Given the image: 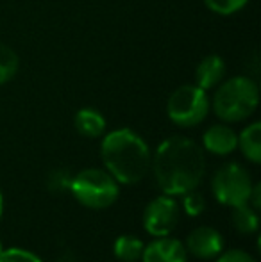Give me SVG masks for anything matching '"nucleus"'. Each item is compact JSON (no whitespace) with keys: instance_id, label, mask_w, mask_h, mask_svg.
Here are the masks:
<instances>
[{"instance_id":"f257e3e1","label":"nucleus","mask_w":261,"mask_h":262,"mask_svg":"<svg viewBox=\"0 0 261 262\" xmlns=\"http://www.w3.org/2000/svg\"><path fill=\"white\" fill-rule=\"evenodd\" d=\"M152 169L157 186L165 194H186L195 189L204 177V152L193 139L172 136L157 146Z\"/></svg>"},{"instance_id":"f03ea898","label":"nucleus","mask_w":261,"mask_h":262,"mask_svg":"<svg viewBox=\"0 0 261 262\" xmlns=\"http://www.w3.org/2000/svg\"><path fill=\"white\" fill-rule=\"evenodd\" d=\"M101 156L108 173L118 184L139 182L150 168L149 145L131 128H118L106 134Z\"/></svg>"},{"instance_id":"7ed1b4c3","label":"nucleus","mask_w":261,"mask_h":262,"mask_svg":"<svg viewBox=\"0 0 261 262\" xmlns=\"http://www.w3.org/2000/svg\"><path fill=\"white\" fill-rule=\"evenodd\" d=\"M258 86L249 77H233L226 80L213 97L209 105L222 121L234 123L249 118L258 107Z\"/></svg>"},{"instance_id":"20e7f679","label":"nucleus","mask_w":261,"mask_h":262,"mask_svg":"<svg viewBox=\"0 0 261 262\" xmlns=\"http://www.w3.org/2000/svg\"><path fill=\"white\" fill-rule=\"evenodd\" d=\"M70 189L75 200L88 209H108L120 194L118 182L108 171L90 168L79 171L70 180Z\"/></svg>"},{"instance_id":"39448f33","label":"nucleus","mask_w":261,"mask_h":262,"mask_svg":"<svg viewBox=\"0 0 261 262\" xmlns=\"http://www.w3.org/2000/svg\"><path fill=\"white\" fill-rule=\"evenodd\" d=\"M209 113V98L198 86L186 84L170 95L167 102V114L179 127H197Z\"/></svg>"},{"instance_id":"423d86ee","label":"nucleus","mask_w":261,"mask_h":262,"mask_svg":"<svg viewBox=\"0 0 261 262\" xmlns=\"http://www.w3.org/2000/svg\"><path fill=\"white\" fill-rule=\"evenodd\" d=\"M215 198L227 207L247 204L252 191V180L249 171L238 162H227L215 173L211 180Z\"/></svg>"},{"instance_id":"0eeeda50","label":"nucleus","mask_w":261,"mask_h":262,"mask_svg":"<svg viewBox=\"0 0 261 262\" xmlns=\"http://www.w3.org/2000/svg\"><path fill=\"white\" fill-rule=\"evenodd\" d=\"M181 217V209L170 194H163L150 202L143 212V227L154 237H165L175 230Z\"/></svg>"},{"instance_id":"6e6552de","label":"nucleus","mask_w":261,"mask_h":262,"mask_svg":"<svg viewBox=\"0 0 261 262\" xmlns=\"http://www.w3.org/2000/svg\"><path fill=\"white\" fill-rule=\"evenodd\" d=\"M185 248L197 259H215L224 250L222 234L213 227H197L186 237Z\"/></svg>"},{"instance_id":"1a4fd4ad","label":"nucleus","mask_w":261,"mask_h":262,"mask_svg":"<svg viewBox=\"0 0 261 262\" xmlns=\"http://www.w3.org/2000/svg\"><path fill=\"white\" fill-rule=\"evenodd\" d=\"M142 262H186L188 252L185 245L177 239H172L168 235L157 237L143 248Z\"/></svg>"},{"instance_id":"9d476101","label":"nucleus","mask_w":261,"mask_h":262,"mask_svg":"<svg viewBox=\"0 0 261 262\" xmlns=\"http://www.w3.org/2000/svg\"><path fill=\"white\" fill-rule=\"evenodd\" d=\"M204 148L215 156H229L238 146V136L227 125H213L206 130L204 138Z\"/></svg>"},{"instance_id":"9b49d317","label":"nucleus","mask_w":261,"mask_h":262,"mask_svg":"<svg viewBox=\"0 0 261 262\" xmlns=\"http://www.w3.org/2000/svg\"><path fill=\"white\" fill-rule=\"evenodd\" d=\"M226 75V62L220 55H206L195 70V86L208 91L215 88Z\"/></svg>"},{"instance_id":"f8f14e48","label":"nucleus","mask_w":261,"mask_h":262,"mask_svg":"<svg viewBox=\"0 0 261 262\" xmlns=\"http://www.w3.org/2000/svg\"><path fill=\"white\" fill-rule=\"evenodd\" d=\"M75 128L84 138H98L106 130V118L97 109L84 107L75 114Z\"/></svg>"},{"instance_id":"ddd939ff","label":"nucleus","mask_w":261,"mask_h":262,"mask_svg":"<svg viewBox=\"0 0 261 262\" xmlns=\"http://www.w3.org/2000/svg\"><path fill=\"white\" fill-rule=\"evenodd\" d=\"M238 146H240L242 154L249 159L251 162L258 164L261 161V123L254 121L247 128L242 130L238 136Z\"/></svg>"},{"instance_id":"4468645a","label":"nucleus","mask_w":261,"mask_h":262,"mask_svg":"<svg viewBox=\"0 0 261 262\" xmlns=\"http://www.w3.org/2000/svg\"><path fill=\"white\" fill-rule=\"evenodd\" d=\"M143 248L145 245L136 235H120L113 245V253L122 262H136L142 259Z\"/></svg>"},{"instance_id":"2eb2a0df","label":"nucleus","mask_w":261,"mask_h":262,"mask_svg":"<svg viewBox=\"0 0 261 262\" xmlns=\"http://www.w3.org/2000/svg\"><path fill=\"white\" fill-rule=\"evenodd\" d=\"M233 225L240 234H252L258 230L259 227V217L258 210H254L249 204H242L233 207V214H231Z\"/></svg>"},{"instance_id":"dca6fc26","label":"nucleus","mask_w":261,"mask_h":262,"mask_svg":"<svg viewBox=\"0 0 261 262\" xmlns=\"http://www.w3.org/2000/svg\"><path fill=\"white\" fill-rule=\"evenodd\" d=\"M20 59L11 47L0 43V84H6L16 75Z\"/></svg>"},{"instance_id":"f3484780","label":"nucleus","mask_w":261,"mask_h":262,"mask_svg":"<svg viewBox=\"0 0 261 262\" xmlns=\"http://www.w3.org/2000/svg\"><path fill=\"white\" fill-rule=\"evenodd\" d=\"M247 2L249 0H204L208 9H211L213 13L220 14V16H229V14L238 13L247 6Z\"/></svg>"},{"instance_id":"a211bd4d","label":"nucleus","mask_w":261,"mask_h":262,"mask_svg":"<svg viewBox=\"0 0 261 262\" xmlns=\"http://www.w3.org/2000/svg\"><path fill=\"white\" fill-rule=\"evenodd\" d=\"M0 262H43L38 255L24 248H7L0 252Z\"/></svg>"},{"instance_id":"6ab92c4d","label":"nucleus","mask_w":261,"mask_h":262,"mask_svg":"<svg viewBox=\"0 0 261 262\" xmlns=\"http://www.w3.org/2000/svg\"><path fill=\"white\" fill-rule=\"evenodd\" d=\"M183 196H185L183 205H185L186 214H190V216H198V214L204 210L206 202H204V198H202V194L195 193V189L190 191V193H186V194H183Z\"/></svg>"},{"instance_id":"aec40b11","label":"nucleus","mask_w":261,"mask_h":262,"mask_svg":"<svg viewBox=\"0 0 261 262\" xmlns=\"http://www.w3.org/2000/svg\"><path fill=\"white\" fill-rule=\"evenodd\" d=\"M216 262H256L244 250H229V252H222L218 255Z\"/></svg>"},{"instance_id":"412c9836","label":"nucleus","mask_w":261,"mask_h":262,"mask_svg":"<svg viewBox=\"0 0 261 262\" xmlns=\"http://www.w3.org/2000/svg\"><path fill=\"white\" fill-rule=\"evenodd\" d=\"M247 204L254 210H259L261 207V184H252V191L249 194Z\"/></svg>"},{"instance_id":"4be33fe9","label":"nucleus","mask_w":261,"mask_h":262,"mask_svg":"<svg viewBox=\"0 0 261 262\" xmlns=\"http://www.w3.org/2000/svg\"><path fill=\"white\" fill-rule=\"evenodd\" d=\"M4 212V196H2V191H0V217H2Z\"/></svg>"},{"instance_id":"5701e85b","label":"nucleus","mask_w":261,"mask_h":262,"mask_svg":"<svg viewBox=\"0 0 261 262\" xmlns=\"http://www.w3.org/2000/svg\"><path fill=\"white\" fill-rule=\"evenodd\" d=\"M2 250H4V246H2V241H0V252H2Z\"/></svg>"}]
</instances>
